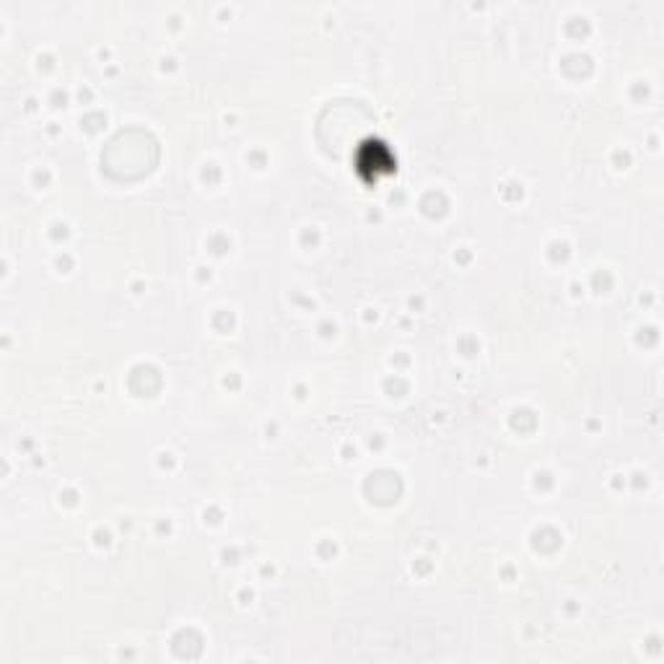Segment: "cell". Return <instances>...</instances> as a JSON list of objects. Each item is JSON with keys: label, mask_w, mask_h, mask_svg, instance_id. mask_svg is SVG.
Listing matches in <instances>:
<instances>
[{"label": "cell", "mask_w": 664, "mask_h": 664, "mask_svg": "<svg viewBox=\"0 0 664 664\" xmlns=\"http://www.w3.org/2000/svg\"><path fill=\"white\" fill-rule=\"evenodd\" d=\"M395 166V159H392V151H389L385 143L379 141H366L361 143L356 151V169L364 172V169H372V177L376 179L382 172H392Z\"/></svg>", "instance_id": "obj_1"}]
</instances>
